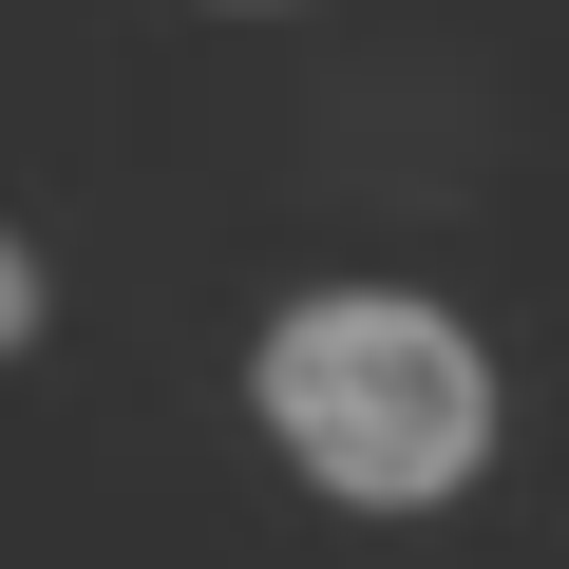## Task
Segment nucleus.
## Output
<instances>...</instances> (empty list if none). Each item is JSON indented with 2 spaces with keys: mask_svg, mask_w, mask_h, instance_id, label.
Instances as JSON below:
<instances>
[{
  "mask_svg": "<svg viewBox=\"0 0 569 569\" xmlns=\"http://www.w3.org/2000/svg\"><path fill=\"white\" fill-rule=\"evenodd\" d=\"M247 418L323 512H456L493 475V342L437 284H305L247 342Z\"/></svg>",
  "mask_w": 569,
  "mask_h": 569,
  "instance_id": "obj_1",
  "label": "nucleus"
},
{
  "mask_svg": "<svg viewBox=\"0 0 569 569\" xmlns=\"http://www.w3.org/2000/svg\"><path fill=\"white\" fill-rule=\"evenodd\" d=\"M39 323H58V266H39L20 228H0V361H39Z\"/></svg>",
  "mask_w": 569,
  "mask_h": 569,
  "instance_id": "obj_2",
  "label": "nucleus"
},
{
  "mask_svg": "<svg viewBox=\"0 0 569 569\" xmlns=\"http://www.w3.org/2000/svg\"><path fill=\"white\" fill-rule=\"evenodd\" d=\"M209 20H284V0H209Z\"/></svg>",
  "mask_w": 569,
  "mask_h": 569,
  "instance_id": "obj_3",
  "label": "nucleus"
}]
</instances>
